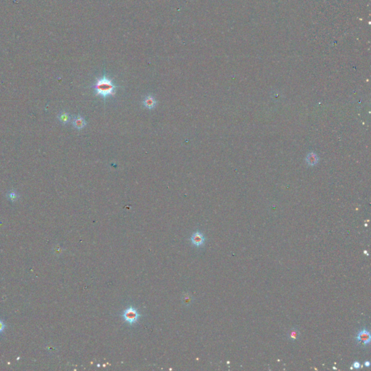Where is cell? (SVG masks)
Segmentation results:
<instances>
[{
	"label": "cell",
	"instance_id": "3957f363",
	"mask_svg": "<svg viewBox=\"0 0 371 371\" xmlns=\"http://www.w3.org/2000/svg\"><path fill=\"white\" fill-rule=\"evenodd\" d=\"M355 339L358 343L360 344H363L364 346H368L370 344L371 336L370 331L366 328H363V330L359 331L358 335L356 336Z\"/></svg>",
	"mask_w": 371,
	"mask_h": 371
},
{
	"label": "cell",
	"instance_id": "7c38bea8",
	"mask_svg": "<svg viewBox=\"0 0 371 371\" xmlns=\"http://www.w3.org/2000/svg\"><path fill=\"white\" fill-rule=\"evenodd\" d=\"M361 367V364L360 363H359L358 361H355L354 362V363L352 364V368H354V369H359V368H360Z\"/></svg>",
	"mask_w": 371,
	"mask_h": 371
},
{
	"label": "cell",
	"instance_id": "8992f818",
	"mask_svg": "<svg viewBox=\"0 0 371 371\" xmlns=\"http://www.w3.org/2000/svg\"><path fill=\"white\" fill-rule=\"evenodd\" d=\"M73 125L76 129L81 130L84 128L86 125V122L85 119L81 115H77L73 120Z\"/></svg>",
	"mask_w": 371,
	"mask_h": 371
},
{
	"label": "cell",
	"instance_id": "7a4b0ae2",
	"mask_svg": "<svg viewBox=\"0 0 371 371\" xmlns=\"http://www.w3.org/2000/svg\"><path fill=\"white\" fill-rule=\"evenodd\" d=\"M142 315L139 313L138 310L133 307H129L125 309L122 313L123 320L130 325H134L137 323L139 319Z\"/></svg>",
	"mask_w": 371,
	"mask_h": 371
},
{
	"label": "cell",
	"instance_id": "5b68a950",
	"mask_svg": "<svg viewBox=\"0 0 371 371\" xmlns=\"http://www.w3.org/2000/svg\"><path fill=\"white\" fill-rule=\"evenodd\" d=\"M144 106L148 108L149 109H154L157 105V101H156L155 98L151 95H148L144 98L143 101Z\"/></svg>",
	"mask_w": 371,
	"mask_h": 371
},
{
	"label": "cell",
	"instance_id": "8fae6325",
	"mask_svg": "<svg viewBox=\"0 0 371 371\" xmlns=\"http://www.w3.org/2000/svg\"><path fill=\"white\" fill-rule=\"evenodd\" d=\"M5 328H6V324L4 323V322L2 321V319H0V335H1L2 333L4 332V330H5Z\"/></svg>",
	"mask_w": 371,
	"mask_h": 371
},
{
	"label": "cell",
	"instance_id": "9c48e42d",
	"mask_svg": "<svg viewBox=\"0 0 371 371\" xmlns=\"http://www.w3.org/2000/svg\"><path fill=\"white\" fill-rule=\"evenodd\" d=\"M7 197H8V199L10 200V201L15 202L17 201L18 198H19V194H18L15 191L11 190L7 193Z\"/></svg>",
	"mask_w": 371,
	"mask_h": 371
},
{
	"label": "cell",
	"instance_id": "277c9868",
	"mask_svg": "<svg viewBox=\"0 0 371 371\" xmlns=\"http://www.w3.org/2000/svg\"><path fill=\"white\" fill-rule=\"evenodd\" d=\"M190 241L191 244L194 245L197 247H200L204 245L206 239L204 234L200 231H196L191 236L190 238Z\"/></svg>",
	"mask_w": 371,
	"mask_h": 371
},
{
	"label": "cell",
	"instance_id": "52a82bcc",
	"mask_svg": "<svg viewBox=\"0 0 371 371\" xmlns=\"http://www.w3.org/2000/svg\"><path fill=\"white\" fill-rule=\"evenodd\" d=\"M58 119H59V120L61 122L62 124H67V123H68L70 121H71V115H69L68 113H66V112H60L59 113V115L57 116Z\"/></svg>",
	"mask_w": 371,
	"mask_h": 371
},
{
	"label": "cell",
	"instance_id": "30bf717a",
	"mask_svg": "<svg viewBox=\"0 0 371 371\" xmlns=\"http://www.w3.org/2000/svg\"><path fill=\"white\" fill-rule=\"evenodd\" d=\"M318 160V158H317V156L314 153H312V154H310L309 155H308V157H307V162L310 165H315V163L314 162V160Z\"/></svg>",
	"mask_w": 371,
	"mask_h": 371
},
{
	"label": "cell",
	"instance_id": "4fadbf2b",
	"mask_svg": "<svg viewBox=\"0 0 371 371\" xmlns=\"http://www.w3.org/2000/svg\"><path fill=\"white\" fill-rule=\"evenodd\" d=\"M370 365H371V364H370V361H365V363H364V365H365V367H367V368H369L370 366Z\"/></svg>",
	"mask_w": 371,
	"mask_h": 371
},
{
	"label": "cell",
	"instance_id": "ba28073f",
	"mask_svg": "<svg viewBox=\"0 0 371 371\" xmlns=\"http://www.w3.org/2000/svg\"><path fill=\"white\" fill-rule=\"evenodd\" d=\"M299 331L298 329L296 328H293L289 331L288 338L289 340L292 341V342H295V341H297L299 339Z\"/></svg>",
	"mask_w": 371,
	"mask_h": 371
},
{
	"label": "cell",
	"instance_id": "6da1fadb",
	"mask_svg": "<svg viewBox=\"0 0 371 371\" xmlns=\"http://www.w3.org/2000/svg\"><path fill=\"white\" fill-rule=\"evenodd\" d=\"M118 87L114 84L110 79L107 78L105 74L102 78H98L95 84L93 86L94 94L106 99L109 96H113L115 93V88Z\"/></svg>",
	"mask_w": 371,
	"mask_h": 371
}]
</instances>
